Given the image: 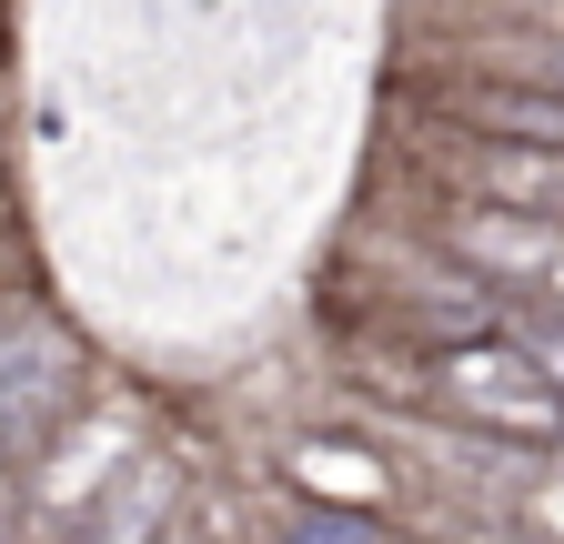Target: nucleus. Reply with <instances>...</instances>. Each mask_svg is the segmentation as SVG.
Listing matches in <instances>:
<instances>
[{"mask_svg":"<svg viewBox=\"0 0 564 544\" xmlns=\"http://www.w3.org/2000/svg\"><path fill=\"white\" fill-rule=\"evenodd\" d=\"M423 403H434L444 424H464L474 444H514V454H554L564 444V383L514 344V333L423 353Z\"/></svg>","mask_w":564,"mask_h":544,"instance_id":"obj_1","label":"nucleus"},{"mask_svg":"<svg viewBox=\"0 0 564 544\" xmlns=\"http://www.w3.org/2000/svg\"><path fill=\"white\" fill-rule=\"evenodd\" d=\"M313 544H393V534H383V514H323Z\"/></svg>","mask_w":564,"mask_h":544,"instance_id":"obj_4","label":"nucleus"},{"mask_svg":"<svg viewBox=\"0 0 564 544\" xmlns=\"http://www.w3.org/2000/svg\"><path fill=\"white\" fill-rule=\"evenodd\" d=\"M413 172H423V192H454V202H494V213L564 222V152H534V142H484V131H454V121L423 111Z\"/></svg>","mask_w":564,"mask_h":544,"instance_id":"obj_2","label":"nucleus"},{"mask_svg":"<svg viewBox=\"0 0 564 544\" xmlns=\"http://www.w3.org/2000/svg\"><path fill=\"white\" fill-rule=\"evenodd\" d=\"M293 485L323 494V514H383L393 504V464L364 454V444H343V434H303L293 444Z\"/></svg>","mask_w":564,"mask_h":544,"instance_id":"obj_3","label":"nucleus"}]
</instances>
